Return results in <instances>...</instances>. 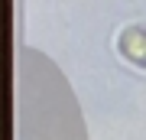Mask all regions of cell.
Wrapping results in <instances>:
<instances>
[{
    "instance_id": "cell-1",
    "label": "cell",
    "mask_w": 146,
    "mask_h": 140,
    "mask_svg": "<svg viewBox=\"0 0 146 140\" xmlns=\"http://www.w3.org/2000/svg\"><path fill=\"white\" fill-rule=\"evenodd\" d=\"M114 52L127 65L146 72V23H123L114 33Z\"/></svg>"
}]
</instances>
